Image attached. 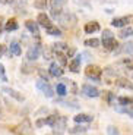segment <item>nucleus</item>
I'll list each match as a JSON object with an SVG mask.
<instances>
[{
  "label": "nucleus",
  "mask_w": 133,
  "mask_h": 135,
  "mask_svg": "<svg viewBox=\"0 0 133 135\" xmlns=\"http://www.w3.org/2000/svg\"><path fill=\"white\" fill-rule=\"evenodd\" d=\"M85 75L89 79H94V81H101V75H103V69L96 65H89V66L85 69Z\"/></svg>",
  "instance_id": "obj_1"
},
{
  "label": "nucleus",
  "mask_w": 133,
  "mask_h": 135,
  "mask_svg": "<svg viewBox=\"0 0 133 135\" xmlns=\"http://www.w3.org/2000/svg\"><path fill=\"white\" fill-rule=\"evenodd\" d=\"M53 128V132L57 135H62L64 131L67 129V118L66 116H57L54 125L51 126Z\"/></svg>",
  "instance_id": "obj_2"
},
{
  "label": "nucleus",
  "mask_w": 133,
  "mask_h": 135,
  "mask_svg": "<svg viewBox=\"0 0 133 135\" xmlns=\"http://www.w3.org/2000/svg\"><path fill=\"white\" fill-rule=\"evenodd\" d=\"M60 24H62V27L63 28H72V27H75V24L78 22V19H76V16H75L73 13H70V12H67V13H63L62 16H60Z\"/></svg>",
  "instance_id": "obj_3"
},
{
  "label": "nucleus",
  "mask_w": 133,
  "mask_h": 135,
  "mask_svg": "<svg viewBox=\"0 0 133 135\" xmlns=\"http://www.w3.org/2000/svg\"><path fill=\"white\" fill-rule=\"evenodd\" d=\"M37 88L48 98H51L54 95L53 88H51V85L48 84V81H45V79H38V81H37Z\"/></svg>",
  "instance_id": "obj_4"
},
{
  "label": "nucleus",
  "mask_w": 133,
  "mask_h": 135,
  "mask_svg": "<svg viewBox=\"0 0 133 135\" xmlns=\"http://www.w3.org/2000/svg\"><path fill=\"white\" fill-rule=\"evenodd\" d=\"M82 94L86 95V97H91V98H95L100 95V91L96 87H92L91 84H83L82 85Z\"/></svg>",
  "instance_id": "obj_5"
},
{
  "label": "nucleus",
  "mask_w": 133,
  "mask_h": 135,
  "mask_svg": "<svg viewBox=\"0 0 133 135\" xmlns=\"http://www.w3.org/2000/svg\"><path fill=\"white\" fill-rule=\"evenodd\" d=\"M15 132H18V134H21V135H32V126H31L29 120L25 119L23 123H21V125L15 129Z\"/></svg>",
  "instance_id": "obj_6"
},
{
  "label": "nucleus",
  "mask_w": 133,
  "mask_h": 135,
  "mask_svg": "<svg viewBox=\"0 0 133 135\" xmlns=\"http://www.w3.org/2000/svg\"><path fill=\"white\" fill-rule=\"evenodd\" d=\"M38 56H40V46H38V44H34V46H31V47L28 49L27 59L29 62H34V60L38 59Z\"/></svg>",
  "instance_id": "obj_7"
},
{
  "label": "nucleus",
  "mask_w": 133,
  "mask_h": 135,
  "mask_svg": "<svg viewBox=\"0 0 133 135\" xmlns=\"http://www.w3.org/2000/svg\"><path fill=\"white\" fill-rule=\"evenodd\" d=\"M25 27L28 28L31 34H34L35 38H40V30H38V22H34V21H27L25 22Z\"/></svg>",
  "instance_id": "obj_8"
},
{
  "label": "nucleus",
  "mask_w": 133,
  "mask_h": 135,
  "mask_svg": "<svg viewBox=\"0 0 133 135\" xmlns=\"http://www.w3.org/2000/svg\"><path fill=\"white\" fill-rule=\"evenodd\" d=\"M129 22H130L129 16H120V18H114V19L111 21V25H113V27H117V28H123V27H127Z\"/></svg>",
  "instance_id": "obj_9"
},
{
  "label": "nucleus",
  "mask_w": 133,
  "mask_h": 135,
  "mask_svg": "<svg viewBox=\"0 0 133 135\" xmlns=\"http://www.w3.org/2000/svg\"><path fill=\"white\" fill-rule=\"evenodd\" d=\"M9 56H21V53H22V47H21V44L18 43V41H12L9 46Z\"/></svg>",
  "instance_id": "obj_10"
},
{
  "label": "nucleus",
  "mask_w": 133,
  "mask_h": 135,
  "mask_svg": "<svg viewBox=\"0 0 133 135\" xmlns=\"http://www.w3.org/2000/svg\"><path fill=\"white\" fill-rule=\"evenodd\" d=\"M80 62H82V56H80V54L75 56V57L72 59V62L69 63V69L72 72H75V74H78V72H79V68H80Z\"/></svg>",
  "instance_id": "obj_11"
},
{
  "label": "nucleus",
  "mask_w": 133,
  "mask_h": 135,
  "mask_svg": "<svg viewBox=\"0 0 133 135\" xmlns=\"http://www.w3.org/2000/svg\"><path fill=\"white\" fill-rule=\"evenodd\" d=\"M50 75L51 76H56V78H59V76H62L63 75V66H60L57 62H54V63H51L50 65Z\"/></svg>",
  "instance_id": "obj_12"
},
{
  "label": "nucleus",
  "mask_w": 133,
  "mask_h": 135,
  "mask_svg": "<svg viewBox=\"0 0 133 135\" xmlns=\"http://www.w3.org/2000/svg\"><path fill=\"white\" fill-rule=\"evenodd\" d=\"M37 22L41 25V27L45 28V30H47V28H50L51 25H53V24H51V19L47 16L45 13H40V15H38V16H37Z\"/></svg>",
  "instance_id": "obj_13"
},
{
  "label": "nucleus",
  "mask_w": 133,
  "mask_h": 135,
  "mask_svg": "<svg viewBox=\"0 0 133 135\" xmlns=\"http://www.w3.org/2000/svg\"><path fill=\"white\" fill-rule=\"evenodd\" d=\"M2 91L6 93L7 95H10V97H13L15 100H18V101H23V100H25L22 94H19L18 91H15V90H12V88H9V87H3V88H2Z\"/></svg>",
  "instance_id": "obj_14"
},
{
  "label": "nucleus",
  "mask_w": 133,
  "mask_h": 135,
  "mask_svg": "<svg viewBox=\"0 0 133 135\" xmlns=\"http://www.w3.org/2000/svg\"><path fill=\"white\" fill-rule=\"evenodd\" d=\"M73 120L76 122V123H89V122L94 120V118L91 115H86V113H80V115L75 116Z\"/></svg>",
  "instance_id": "obj_15"
},
{
  "label": "nucleus",
  "mask_w": 133,
  "mask_h": 135,
  "mask_svg": "<svg viewBox=\"0 0 133 135\" xmlns=\"http://www.w3.org/2000/svg\"><path fill=\"white\" fill-rule=\"evenodd\" d=\"M103 46H104V49H107V50H114L119 44H117L116 38L111 37V38H103Z\"/></svg>",
  "instance_id": "obj_16"
},
{
  "label": "nucleus",
  "mask_w": 133,
  "mask_h": 135,
  "mask_svg": "<svg viewBox=\"0 0 133 135\" xmlns=\"http://www.w3.org/2000/svg\"><path fill=\"white\" fill-rule=\"evenodd\" d=\"M116 85L120 87V88H127V90H130V91L133 90V84L129 81V79H126V78H119V79L116 81Z\"/></svg>",
  "instance_id": "obj_17"
},
{
  "label": "nucleus",
  "mask_w": 133,
  "mask_h": 135,
  "mask_svg": "<svg viewBox=\"0 0 133 135\" xmlns=\"http://www.w3.org/2000/svg\"><path fill=\"white\" fill-rule=\"evenodd\" d=\"M96 31H100V24L98 22H88L85 25V32L86 34H94Z\"/></svg>",
  "instance_id": "obj_18"
},
{
  "label": "nucleus",
  "mask_w": 133,
  "mask_h": 135,
  "mask_svg": "<svg viewBox=\"0 0 133 135\" xmlns=\"http://www.w3.org/2000/svg\"><path fill=\"white\" fill-rule=\"evenodd\" d=\"M56 103L59 104H64L66 107H72V109H79V103L76 100H56Z\"/></svg>",
  "instance_id": "obj_19"
},
{
  "label": "nucleus",
  "mask_w": 133,
  "mask_h": 135,
  "mask_svg": "<svg viewBox=\"0 0 133 135\" xmlns=\"http://www.w3.org/2000/svg\"><path fill=\"white\" fill-rule=\"evenodd\" d=\"M4 30H6V31H15V30H18V21L15 19V18L7 19L6 24H4Z\"/></svg>",
  "instance_id": "obj_20"
},
{
  "label": "nucleus",
  "mask_w": 133,
  "mask_h": 135,
  "mask_svg": "<svg viewBox=\"0 0 133 135\" xmlns=\"http://www.w3.org/2000/svg\"><path fill=\"white\" fill-rule=\"evenodd\" d=\"M56 91L57 94L60 95V97H64V95H67V87L64 82H59V84L56 85Z\"/></svg>",
  "instance_id": "obj_21"
},
{
  "label": "nucleus",
  "mask_w": 133,
  "mask_h": 135,
  "mask_svg": "<svg viewBox=\"0 0 133 135\" xmlns=\"http://www.w3.org/2000/svg\"><path fill=\"white\" fill-rule=\"evenodd\" d=\"M56 57H57V62H59L60 66H66L67 65V56L64 53H62V51H56Z\"/></svg>",
  "instance_id": "obj_22"
},
{
  "label": "nucleus",
  "mask_w": 133,
  "mask_h": 135,
  "mask_svg": "<svg viewBox=\"0 0 133 135\" xmlns=\"http://www.w3.org/2000/svg\"><path fill=\"white\" fill-rule=\"evenodd\" d=\"M88 131V128L86 126H75V128H70L69 129V134H72V135H78V134H85V132Z\"/></svg>",
  "instance_id": "obj_23"
},
{
  "label": "nucleus",
  "mask_w": 133,
  "mask_h": 135,
  "mask_svg": "<svg viewBox=\"0 0 133 135\" xmlns=\"http://www.w3.org/2000/svg\"><path fill=\"white\" fill-rule=\"evenodd\" d=\"M130 35H133V28H130V27L123 28V30L120 31V34H119L120 38H129Z\"/></svg>",
  "instance_id": "obj_24"
},
{
  "label": "nucleus",
  "mask_w": 133,
  "mask_h": 135,
  "mask_svg": "<svg viewBox=\"0 0 133 135\" xmlns=\"http://www.w3.org/2000/svg\"><path fill=\"white\" fill-rule=\"evenodd\" d=\"M45 31H47L48 35H53V37H60V35H62V31H60L57 27H54V25H51L50 28H47Z\"/></svg>",
  "instance_id": "obj_25"
},
{
  "label": "nucleus",
  "mask_w": 133,
  "mask_h": 135,
  "mask_svg": "<svg viewBox=\"0 0 133 135\" xmlns=\"http://www.w3.org/2000/svg\"><path fill=\"white\" fill-rule=\"evenodd\" d=\"M85 46H86V47H100V40H96V38H89V40L85 41Z\"/></svg>",
  "instance_id": "obj_26"
},
{
  "label": "nucleus",
  "mask_w": 133,
  "mask_h": 135,
  "mask_svg": "<svg viewBox=\"0 0 133 135\" xmlns=\"http://www.w3.org/2000/svg\"><path fill=\"white\" fill-rule=\"evenodd\" d=\"M117 100H119L120 104H123V106H130L133 103V98L132 97H119Z\"/></svg>",
  "instance_id": "obj_27"
},
{
  "label": "nucleus",
  "mask_w": 133,
  "mask_h": 135,
  "mask_svg": "<svg viewBox=\"0 0 133 135\" xmlns=\"http://www.w3.org/2000/svg\"><path fill=\"white\" fill-rule=\"evenodd\" d=\"M34 7H37V9H45L47 0H34Z\"/></svg>",
  "instance_id": "obj_28"
},
{
  "label": "nucleus",
  "mask_w": 133,
  "mask_h": 135,
  "mask_svg": "<svg viewBox=\"0 0 133 135\" xmlns=\"http://www.w3.org/2000/svg\"><path fill=\"white\" fill-rule=\"evenodd\" d=\"M53 50L54 51H63V50H67V46L64 43H59V44H54L53 46Z\"/></svg>",
  "instance_id": "obj_29"
},
{
  "label": "nucleus",
  "mask_w": 133,
  "mask_h": 135,
  "mask_svg": "<svg viewBox=\"0 0 133 135\" xmlns=\"http://www.w3.org/2000/svg\"><path fill=\"white\" fill-rule=\"evenodd\" d=\"M104 94H105L107 103H108V104H113V103H114V98H116V94H113V93H104Z\"/></svg>",
  "instance_id": "obj_30"
},
{
  "label": "nucleus",
  "mask_w": 133,
  "mask_h": 135,
  "mask_svg": "<svg viewBox=\"0 0 133 135\" xmlns=\"http://www.w3.org/2000/svg\"><path fill=\"white\" fill-rule=\"evenodd\" d=\"M107 134L108 135H119V129L116 128V126H108V128H107Z\"/></svg>",
  "instance_id": "obj_31"
},
{
  "label": "nucleus",
  "mask_w": 133,
  "mask_h": 135,
  "mask_svg": "<svg viewBox=\"0 0 133 135\" xmlns=\"http://www.w3.org/2000/svg\"><path fill=\"white\" fill-rule=\"evenodd\" d=\"M123 47H124L123 50L126 51V53H133V43H132V41H130V43H126Z\"/></svg>",
  "instance_id": "obj_32"
},
{
  "label": "nucleus",
  "mask_w": 133,
  "mask_h": 135,
  "mask_svg": "<svg viewBox=\"0 0 133 135\" xmlns=\"http://www.w3.org/2000/svg\"><path fill=\"white\" fill-rule=\"evenodd\" d=\"M38 74H40L41 79H45V81H48V78L51 76V75H48L45 71H44V69H40V71H38Z\"/></svg>",
  "instance_id": "obj_33"
},
{
  "label": "nucleus",
  "mask_w": 133,
  "mask_h": 135,
  "mask_svg": "<svg viewBox=\"0 0 133 135\" xmlns=\"http://www.w3.org/2000/svg\"><path fill=\"white\" fill-rule=\"evenodd\" d=\"M0 78H2V81L6 82L7 81V78H6V74H4V66L2 63H0Z\"/></svg>",
  "instance_id": "obj_34"
},
{
  "label": "nucleus",
  "mask_w": 133,
  "mask_h": 135,
  "mask_svg": "<svg viewBox=\"0 0 133 135\" xmlns=\"http://www.w3.org/2000/svg\"><path fill=\"white\" fill-rule=\"evenodd\" d=\"M113 37V32H111L110 30H104L103 32V38H111Z\"/></svg>",
  "instance_id": "obj_35"
},
{
  "label": "nucleus",
  "mask_w": 133,
  "mask_h": 135,
  "mask_svg": "<svg viewBox=\"0 0 133 135\" xmlns=\"http://www.w3.org/2000/svg\"><path fill=\"white\" fill-rule=\"evenodd\" d=\"M123 65H126L129 69H133V60H129V59H124L123 60Z\"/></svg>",
  "instance_id": "obj_36"
},
{
  "label": "nucleus",
  "mask_w": 133,
  "mask_h": 135,
  "mask_svg": "<svg viewBox=\"0 0 133 135\" xmlns=\"http://www.w3.org/2000/svg\"><path fill=\"white\" fill-rule=\"evenodd\" d=\"M4 51H6V47H4L3 44H2V46H0V57L3 56V53H4Z\"/></svg>",
  "instance_id": "obj_37"
},
{
  "label": "nucleus",
  "mask_w": 133,
  "mask_h": 135,
  "mask_svg": "<svg viewBox=\"0 0 133 135\" xmlns=\"http://www.w3.org/2000/svg\"><path fill=\"white\" fill-rule=\"evenodd\" d=\"M127 113H129V115L133 118V106H130V107H129V112H127Z\"/></svg>",
  "instance_id": "obj_38"
},
{
  "label": "nucleus",
  "mask_w": 133,
  "mask_h": 135,
  "mask_svg": "<svg viewBox=\"0 0 133 135\" xmlns=\"http://www.w3.org/2000/svg\"><path fill=\"white\" fill-rule=\"evenodd\" d=\"M2 2H3V3H13L15 0H2Z\"/></svg>",
  "instance_id": "obj_39"
},
{
  "label": "nucleus",
  "mask_w": 133,
  "mask_h": 135,
  "mask_svg": "<svg viewBox=\"0 0 133 135\" xmlns=\"http://www.w3.org/2000/svg\"><path fill=\"white\" fill-rule=\"evenodd\" d=\"M2 21H3V19H2V18H0V31H2Z\"/></svg>",
  "instance_id": "obj_40"
},
{
  "label": "nucleus",
  "mask_w": 133,
  "mask_h": 135,
  "mask_svg": "<svg viewBox=\"0 0 133 135\" xmlns=\"http://www.w3.org/2000/svg\"><path fill=\"white\" fill-rule=\"evenodd\" d=\"M0 119H2V113H0Z\"/></svg>",
  "instance_id": "obj_41"
}]
</instances>
